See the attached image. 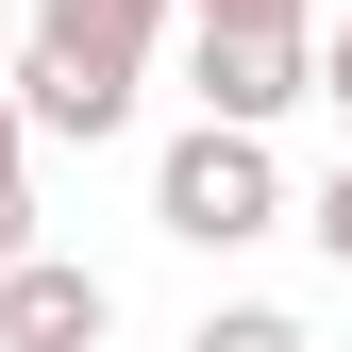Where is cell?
<instances>
[{"label":"cell","mask_w":352,"mask_h":352,"mask_svg":"<svg viewBox=\"0 0 352 352\" xmlns=\"http://www.w3.org/2000/svg\"><path fill=\"white\" fill-rule=\"evenodd\" d=\"M151 34H168V0H34V34H17V118L34 135H84L101 151L118 118H135V67H151Z\"/></svg>","instance_id":"1"},{"label":"cell","mask_w":352,"mask_h":352,"mask_svg":"<svg viewBox=\"0 0 352 352\" xmlns=\"http://www.w3.org/2000/svg\"><path fill=\"white\" fill-rule=\"evenodd\" d=\"M151 218H168L185 252H252V235H285V168H269V135L185 118V135H168V168H151Z\"/></svg>","instance_id":"2"},{"label":"cell","mask_w":352,"mask_h":352,"mask_svg":"<svg viewBox=\"0 0 352 352\" xmlns=\"http://www.w3.org/2000/svg\"><path fill=\"white\" fill-rule=\"evenodd\" d=\"M185 84L218 135H269L285 101H319V34H185Z\"/></svg>","instance_id":"3"},{"label":"cell","mask_w":352,"mask_h":352,"mask_svg":"<svg viewBox=\"0 0 352 352\" xmlns=\"http://www.w3.org/2000/svg\"><path fill=\"white\" fill-rule=\"evenodd\" d=\"M118 336V285L84 269V252H34V269H0V352H101Z\"/></svg>","instance_id":"4"},{"label":"cell","mask_w":352,"mask_h":352,"mask_svg":"<svg viewBox=\"0 0 352 352\" xmlns=\"http://www.w3.org/2000/svg\"><path fill=\"white\" fill-rule=\"evenodd\" d=\"M17 151H34V118H17V84H0V269H34V252H51V235H34V185H17Z\"/></svg>","instance_id":"5"},{"label":"cell","mask_w":352,"mask_h":352,"mask_svg":"<svg viewBox=\"0 0 352 352\" xmlns=\"http://www.w3.org/2000/svg\"><path fill=\"white\" fill-rule=\"evenodd\" d=\"M185 352H319V336H302V319H285V302H218V319H201Z\"/></svg>","instance_id":"6"},{"label":"cell","mask_w":352,"mask_h":352,"mask_svg":"<svg viewBox=\"0 0 352 352\" xmlns=\"http://www.w3.org/2000/svg\"><path fill=\"white\" fill-rule=\"evenodd\" d=\"M185 34H302V0H185Z\"/></svg>","instance_id":"7"},{"label":"cell","mask_w":352,"mask_h":352,"mask_svg":"<svg viewBox=\"0 0 352 352\" xmlns=\"http://www.w3.org/2000/svg\"><path fill=\"white\" fill-rule=\"evenodd\" d=\"M302 235H319V252H336V269H352V168H336V185H319V201H302Z\"/></svg>","instance_id":"8"},{"label":"cell","mask_w":352,"mask_h":352,"mask_svg":"<svg viewBox=\"0 0 352 352\" xmlns=\"http://www.w3.org/2000/svg\"><path fill=\"white\" fill-rule=\"evenodd\" d=\"M319 101H336V118H352V34H336V51H319Z\"/></svg>","instance_id":"9"},{"label":"cell","mask_w":352,"mask_h":352,"mask_svg":"<svg viewBox=\"0 0 352 352\" xmlns=\"http://www.w3.org/2000/svg\"><path fill=\"white\" fill-rule=\"evenodd\" d=\"M0 67H17V34H0Z\"/></svg>","instance_id":"10"}]
</instances>
